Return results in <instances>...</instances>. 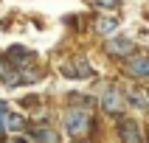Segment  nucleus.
<instances>
[{
    "label": "nucleus",
    "mask_w": 149,
    "mask_h": 143,
    "mask_svg": "<svg viewBox=\"0 0 149 143\" xmlns=\"http://www.w3.org/2000/svg\"><path fill=\"white\" fill-rule=\"evenodd\" d=\"M28 140H34V143H59L56 140V132L48 129V126H37V129H31V132H28Z\"/></svg>",
    "instance_id": "8"
},
{
    "label": "nucleus",
    "mask_w": 149,
    "mask_h": 143,
    "mask_svg": "<svg viewBox=\"0 0 149 143\" xmlns=\"http://www.w3.org/2000/svg\"><path fill=\"white\" fill-rule=\"evenodd\" d=\"M0 82L8 84V87H14V84H20V76H17V67L11 65V62H6V59H0Z\"/></svg>",
    "instance_id": "7"
},
{
    "label": "nucleus",
    "mask_w": 149,
    "mask_h": 143,
    "mask_svg": "<svg viewBox=\"0 0 149 143\" xmlns=\"http://www.w3.org/2000/svg\"><path fill=\"white\" fill-rule=\"evenodd\" d=\"M130 104H135L138 109H149V95L141 93V90H132L130 93Z\"/></svg>",
    "instance_id": "11"
},
{
    "label": "nucleus",
    "mask_w": 149,
    "mask_h": 143,
    "mask_svg": "<svg viewBox=\"0 0 149 143\" xmlns=\"http://www.w3.org/2000/svg\"><path fill=\"white\" fill-rule=\"evenodd\" d=\"M96 8H101V11H116L118 6H121V0H90Z\"/></svg>",
    "instance_id": "12"
},
{
    "label": "nucleus",
    "mask_w": 149,
    "mask_h": 143,
    "mask_svg": "<svg viewBox=\"0 0 149 143\" xmlns=\"http://www.w3.org/2000/svg\"><path fill=\"white\" fill-rule=\"evenodd\" d=\"M118 137L124 143H143V135H141V129H138V124L132 118H121L118 121Z\"/></svg>",
    "instance_id": "2"
},
{
    "label": "nucleus",
    "mask_w": 149,
    "mask_h": 143,
    "mask_svg": "<svg viewBox=\"0 0 149 143\" xmlns=\"http://www.w3.org/2000/svg\"><path fill=\"white\" fill-rule=\"evenodd\" d=\"M146 95H149V93H146Z\"/></svg>",
    "instance_id": "14"
},
{
    "label": "nucleus",
    "mask_w": 149,
    "mask_h": 143,
    "mask_svg": "<svg viewBox=\"0 0 149 143\" xmlns=\"http://www.w3.org/2000/svg\"><path fill=\"white\" fill-rule=\"evenodd\" d=\"M8 59H11V62H17V65H23V62H31L34 53H31L28 48H20V45H14V48L8 50Z\"/></svg>",
    "instance_id": "10"
},
{
    "label": "nucleus",
    "mask_w": 149,
    "mask_h": 143,
    "mask_svg": "<svg viewBox=\"0 0 149 143\" xmlns=\"http://www.w3.org/2000/svg\"><path fill=\"white\" fill-rule=\"evenodd\" d=\"M11 143H28V140H23V137H14V140H11Z\"/></svg>",
    "instance_id": "13"
},
{
    "label": "nucleus",
    "mask_w": 149,
    "mask_h": 143,
    "mask_svg": "<svg viewBox=\"0 0 149 143\" xmlns=\"http://www.w3.org/2000/svg\"><path fill=\"white\" fill-rule=\"evenodd\" d=\"M101 109L107 112V115H121V109H124V95L118 90H107L101 95Z\"/></svg>",
    "instance_id": "3"
},
{
    "label": "nucleus",
    "mask_w": 149,
    "mask_h": 143,
    "mask_svg": "<svg viewBox=\"0 0 149 143\" xmlns=\"http://www.w3.org/2000/svg\"><path fill=\"white\" fill-rule=\"evenodd\" d=\"M127 73L135 79H146L149 76V56H132L127 62Z\"/></svg>",
    "instance_id": "5"
},
{
    "label": "nucleus",
    "mask_w": 149,
    "mask_h": 143,
    "mask_svg": "<svg viewBox=\"0 0 149 143\" xmlns=\"http://www.w3.org/2000/svg\"><path fill=\"white\" fill-rule=\"evenodd\" d=\"M118 28V20L116 17H101V20H96V31L101 34V37H113Z\"/></svg>",
    "instance_id": "9"
},
{
    "label": "nucleus",
    "mask_w": 149,
    "mask_h": 143,
    "mask_svg": "<svg viewBox=\"0 0 149 143\" xmlns=\"http://www.w3.org/2000/svg\"><path fill=\"white\" fill-rule=\"evenodd\" d=\"M107 50L113 56H127V53L135 50V45H132V39H127V37H113V39L107 42Z\"/></svg>",
    "instance_id": "6"
},
{
    "label": "nucleus",
    "mask_w": 149,
    "mask_h": 143,
    "mask_svg": "<svg viewBox=\"0 0 149 143\" xmlns=\"http://www.w3.org/2000/svg\"><path fill=\"white\" fill-rule=\"evenodd\" d=\"M65 129L73 137H84L87 135V129H90V112L82 107H70L65 115Z\"/></svg>",
    "instance_id": "1"
},
{
    "label": "nucleus",
    "mask_w": 149,
    "mask_h": 143,
    "mask_svg": "<svg viewBox=\"0 0 149 143\" xmlns=\"http://www.w3.org/2000/svg\"><path fill=\"white\" fill-rule=\"evenodd\" d=\"M62 70H65L68 79H90L93 76V67H90L87 59H73V62H68Z\"/></svg>",
    "instance_id": "4"
}]
</instances>
